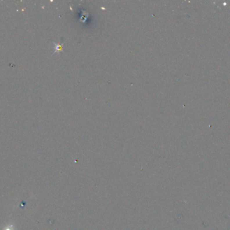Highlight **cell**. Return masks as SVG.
<instances>
[{"label": "cell", "instance_id": "6da1fadb", "mask_svg": "<svg viewBox=\"0 0 230 230\" xmlns=\"http://www.w3.org/2000/svg\"><path fill=\"white\" fill-rule=\"evenodd\" d=\"M4 230H14V228H13L12 225H8L4 229Z\"/></svg>", "mask_w": 230, "mask_h": 230}]
</instances>
